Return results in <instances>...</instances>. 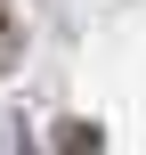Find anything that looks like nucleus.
I'll return each instance as SVG.
<instances>
[{
    "label": "nucleus",
    "mask_w": 146,
    "mask_h": 155,
    "mask_svg": "<svg viewBox=\"0 0 146 155\" xmlns=\"http://www.w3.org/2000/svg\"><path fill=\"white\" fill-rule=\"evenodd\" d=\"M16 65V16H8V0H0V74Z\"/></svg>",
    "instance_id": "nucleus-2"
},
{
    "label": "nucleus",
    "mask_w": 146,
    "mask_h": 155,
    "mask_svg": "<svg viewBox=\"0 0 146 155\" xmlns=\"http://www.w3.org/2000/svg\"><path fill=\"white\" fill-rule=\"evenodd\" d=\"M57 147H65V155H98V131H89V123H65Z\"/></svg>",
    "instance_id": "nucleus-1"
}]
</instances>
